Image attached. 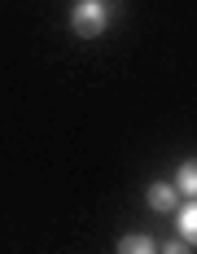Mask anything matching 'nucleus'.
<instances>
[{
	"label": "nucleus",
	"instance_id": "4",
	"mask_svg": "<svg viewBox=\"0 0 197 254\" xmlns=\"http://www.w3.org/2000/svg\"><path fill=\"white\" fill-rule=\"evenodd\" d=\"M119 254H158V241L149 232H127L119 241Z\"/></svg>",
	"mask_w": 197,
	"mask_h": 254
},
{
	"label": "nucleus",
	"instance_id": "1",
	"mask_svg": "<svg viewBox=\"0 0 197 254\" xmlns=\"http://www.w3.org/2000/svg\"><path fill=\"white\" fill-rule=\"evenodd\" d=\"M105 26H110V4L105 0H74V9H70V31L74 35L97 40V35H105Z\"/></svg>",
	"mask_w": 197,
	"mask_h": 254
},
{
	"label": "nucleus",
	"instance_id": "5",
	"mask_svg": "<svg viewBox=\"0 0 197 254\" xmlns=\"http://www.w3.org/2000/svg\"><path fill=\"white\" fill-rule=\"evenodd\" d=\"M175 193H180V197H197V158H189V162L175 171Z\"/></svg>",
	"mask_w": 197,
	"mask_h": 254
},
{
	"label": "nucleus",
	"instance_id": "3",
	"mask_svg": "<svg viewBox=\"0 0 197 254\" xmlns=\"http://www.w3.org/2000/svg\"><path fill=\"white\" fill-rule=\"evenodd\" d=\"M149 206H153V210H162V215H171L175 206H180V193H175L171 180H158V184H149Z\"/></svg>",
	"mask_w": 197,
	"mask_h": 254
},
{
	"label": "nucleus",
	"instance_id": "2",
	"mask_svg": "<svg viewBox=\"0 0 197 254\" xmlns=\"http://www.w3.org/2000/svg\"><path fill=\"white\" fill-rule=\"evenodd\" d=\"M175 237L197 246V197H184V206L175 210Z\"/></svg>",
	"mask_w": 197,
	"mask_h": 254
},
{
	"label": "nucleus",
	"instance_id": "6",
	"mask_svg": "<svg viewBox=\"0 0 197 254\" xmlns=\"http://www.w3.org/2000/svg\"><path fill=\"white\" fill-rule=\"evenodd\" d=\"M158 254H193V246H189V241H180V237H171L167 246H158Z\"/></svg>",
	"mask_w": 197,
	"mask_h": 254
}]
</instances>
